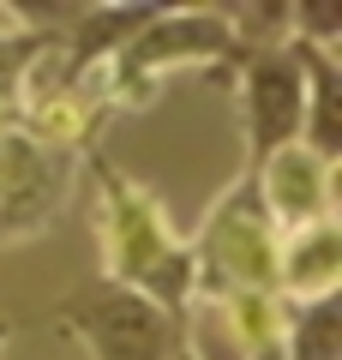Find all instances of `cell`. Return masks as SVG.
<instances>
[{
  "instance_id": "7a4b0ae2",
  "label": "cell",
  "mask_w": 342,
  "mask_h": 360,
  "mask_svg": "<svg viewBox=\"0 0 342 360\" xmlns=\"http://www.w3.org/2000/svg\"><path fill=\"white\" fill-rule=\"evenodd\" d=\"M228 60H234L228 6H156L127 37V49L90 78V90L108 103V115H120V108H151L168 72H180V66L222 72Z\"/></svg>"
},
{
  "instance_id": "8fae6325",
  "label": "cell",
  "mask_w": 342,
  "mask_h": 360,
  "mask_svg": "<svg viewBox=\"0 0 342 360\" xmlns=\"http://www.w3.org/2000/svg\"><path fill=\"white\" fill-rule=\"evenodd\" d=\"M289 42L336 49L342 42V6L336 0H289Z\"/></svg>"
},
{
  "instance_id": "4fadbf2b",
  "label": "cell",
  "mask_w": 342,
  "mask_h": 360,
  "mask_svg": "<svg viewBox=\"0 0 342 360\" xmlns=\"http://www.w3.org/2000/svg\"><path fill=\"white\" fill-rule=\"evenodd\" d=\"M175 360H204V354H198V342H192V336H186V342H180V354H175Z\"/></svg>"
},
{
  "instance_id": "6da1fadb",
  "label": "cell",
  "mask_w": 342,
  "mask_h": 360,
  "mask_svg": "<svg viewBox=\"0 0 342 360\" xmlns=\"http://www.w3.org/2000/svg\"><path fill=\"white\" fill-rule=\"evenodd\" d=\"M90 186H96V258L102 283H120L132 295L156 300L168 319L192 324V300H198V258L192 240L168 222L163 198L139 186L132 174L108 162L102 150L84 156Z\"/></svg>"
},
{
  "instance_id": "52a82bcc",
  "label": "cell",
  "mask_w": 342,
  "mask_h": 360,
  "mask_svg": "<svg viewBox=\"0 0 342 360\" xmlns=\"http://www.w3.org/2000/svg\"><path fill=\"white\" fill-rule=\"evenodd\" d=\"M253 180H258V205L277 222V234H294V229H312V222L336 217V168L324 156H312L306 144H289L270 162H258Z\"/></svg>"
},
{
  "instance_id": "5bb4252c",
  "label": "cell",
  "mask_w": 342,
  "mask_h": 360,
  "mask_svg": "<svg viewBox=\"0 0 342 360\" xmlns=\"http://www.w3.org/2000/svg\"><path fill=\"white\" fill-rule=\"evenodd\" d=\"M6 127H13V115H6V108H0V132H6Z\"/></svg>"
},
{
  "instance_id": "3957f363",
  "label": "cell",
  "mask_w": 342,
  "mask_h": 360,
  "mask_svg": "<svg viewBox=\"0 0 342 360\" xmlns=\"http://www.w3.org/2000/svg\"><path fill=\"white\" fill-rule=\"evenodd\" d=\"M186 240H192V258H198V300H192V312L210 307L216 295H234V288H265V295H277L282 234L265 217V205H258L253 168H241L216 193V205L204 210L198 234H186Z\"/></svg>"
},
{
  "instance_id": "30bf717a",
  "label": "cell",
  "mask_w": 342,
  "mask_h": 360,
  "mask_svg": "<svg viewBox=\"0 0 342 360\" xmlns=\"http://www.w3.org/2000/svg\"><path fill=\"white\" fill-rule=\"evenodd\" d=\"M282 360H342V295L294 300L282 324Z\"/></svg>"
},
{
  "instance_id": "5b68a950",
  "label": "cell",
  "mask_w": 342,
  "mask_h": 360,
  "mask_svg": "<svg viewBox=\"0 0 342 360\" xmlns=\"http://www.w3.org/2000/svg\"><path fill=\"white\" fill-rule=\"evenodd\" d=\"M216 78H228L234 103H241V144L246 168L270 162L277 150L300 144V60L289 42L270 49H234V60Z\"/></svg>"
},
{
  "instance_id": "ba28073f",
  "label": "cell",
  "mask_w": 342,
  "mask_h": 360,
  "mask_svg": "<svg viewBox=\"0 0 342 360\" xmlns=\"http://www.w3.org/2000/svg\"><path fill=\"white\" fill-rule=\"evenodd\" d=\"M289 49L300 60V144L336 168L342 162V60L336 49H312V42H289Z\"/></svg>"
},
{
  "instance_id": "7c38bea8",
  "label": "cell",
  "mask_w": 342,
  "mask_h": 360,
  "mask_svg": "<svg viewBox=\"0 0 342 360\" xmlns=\"http://www.w3.org/2000/svg\"><path fill=\"white\" fill-rule=\"evenodd\" d=\"M18 336V319H6V312H0V354H6V342H13Z\"/></svg>"
},
{
  "instance_id": "9c48e42d",
  "label": "cell",
  "mask_w": 342,
  "mask_h": 360,
  "mask_svg": "<svg viewBox=\"0 0 342 360\" xmlns=\"http://www.w3.org/2000/svg\"><path fill=\"white\" fill-rule=\"evenodd\" d=\"M342 288V222H312V229H294L282 234V252H277V295L289 300H318V295H336Z\"/></svg>"
},
{
  "instance_id": "277c9868",
  "label": "cell",
  "mask_w": 342,
  "mask_h": 360,
  "mask_svg": "<svg viewBox=\"0 0 342 360\" xmlns=\"http://www.w3.org/2000/svg\"><path fill=\"white\" fill-rule=\"evenodd\" d=\"M49 324L61 336H72L90 360H175L180 342L192 336L186 319H168L156 300L132 295L120 283H102V276L72 288L49 312Z\"/></svg>"
},
{
  "instance_id": "8992f818",
  "label": "cell",
  "mask_w": 342,
  "mask_h": 360,
  "mask_svg": "<svg viewBox=\"0 0 342 360\" xmlns=\"http://www.w3.org/2000/svg\"><path fill=\"white\" fill-rule=\"evenodd\" d=\"M78 156H61L49 144L25 139V132H6L0 144V246H25L61 222V210L72 205L78 186Z\"/></svg>"
}]
</instances>
